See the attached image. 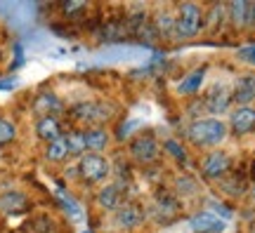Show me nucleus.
<instances>
[{
  "label": "nucleus",
  "instance_id": "nucleus-1",
  "mask_svg": "<svg viewBox=\"0 0 255 233\" xmlns=\"http://www.w3.org/2000/svg\"><path fill=\"white\" fill-rule=\"evenodd\" d=\"M187 139L199 149H213L227 139V125L218 118H199L187 127Z\"/></svg>",
  "mask_w": 255,
  "mask_h": 233
},
{
  "label": "nucleus",
  "instance_id": "nucleus-2",
  "mask_svg": "<svg viewBox=\"0 0 255 233\" xmlns=\"http://www.w3.org/2000/svg\"><path fill=\"white\" fill-rule=\"evenodd\" d=\"M114 113H116L114 104H107V101H83L71 108L73 120L85 123L88 127H102V123L111 120Z\"/></svg>",
  "mask_w": 255,
  "mask_h": 233
},
{
  "label": "nucleus",
  "instance_id": "nucleus-3",
  "mask_svg": "<svg viewBox=\"0 0 255 233\" xmlns=\"http://www.w3.org/2000/svg\"><path fill=\"white\" fill-rule=\"evenodd\" d=\"M203 26V12L196 2H182L175 14V36L194 38Z\"/></svg>",
  "mask_w": 255,
  "mask_h": 233
},
{
  "label": "nucleus",
  "instance_id": "nucleus-4",
  "mask_svg": "<svg viewBox=\"0 0 255 233\" xmlns=\"http://www.w3.org/2000/svg\"><path fill=\"white\" fill-rule=\"evenodd\" d=\"M111 172V165L109 160L100 155V153H85L83 158H78V174L88 184H100L109 177Z\"/></svg>",
  "mask_w": 255,
  "mask_h": 233
},
{
  "label": "nucleus",
  "instance_id": "nucleus-5",
  "mask_svg": "<svg viewBox=\"0 0 255 233\" xmlns=\"http://www.w3.org/2000/svg\"><path fill=\"white\" fill-rule=\"evenodd\" d=\"M229 167H232V155H229L227 151H220V149L206 153L203 160H201V174H203L206 179H213V181L222 179L229 172Z\"/></svg>",
  "mask_w": 255,
  "mask_h": 233
},
{
  "label": "nucleus",
  "instance_id": "nucleus-6",
  "mask_svg": "<svg viewBox=\"0 0 255 233\" xmlns=\"http://www.w3.org/2000/svg\"><path fill=\"white\" fill-rule=\"evenodd\" d=\"M130 155L142 165H151L161 158V146L151 135H139L130 142Z\"/></svg>",
  "mask_w": 255,
  "mask_h": 233
},
{
  "label": "nucleus",
  "instance_id": "nucleus-7",
  "mask_svg": "<svg viewBox=\"0 0 255 233\" xmlns=\"http://www.w3.org/2000/svg\"><path fill=\"white\" fill-rule=\"evenodd\" d=\"M229 106H232V92L225 87V85H215L210 87L208 94L203 97V108L213 113V116H222L227 113Z\"/></svg>",
  "mask_w": 255,
  "mask_h": 233
},
{
  "label": "nucleus",
  "instance_id": "nucleus-8",
  "mask_svg": "<svg viewBox=\"0 0 255 233\" xmlns=\"http://www.w3.org/2000/svg\"><path fill=\"white\" fill-rule=\"evenodd\" d=\"M229 127L234 135H248L255 130V108L253 106H237L229 116Z\"/></svg>",
  "mask_w": 255,
  "mask_h": 233
},
{
  "label": "nucleus",
  "instance_id": "nucleus-9",
  "mask_svg": "<svg viewBox=\"0 0 255 233\" xmlns=\"http://www.w3.org/2000/svg\"><path fill=\"white\" fill-rule=\"evenodd\" d=\"M31 108H33V113H36L38 118H45V116H57L59 111H64V104L55 92H40V94L33 99Z\"/></svg>",
  "mask_w": 255,
  "mask_h": 233
},
{
  "label": "nucleus",
  "instance_id": "nucleus-10",
  "mask_svg": "<svg viewBox=\"0 0 255 233\" xmlns=\"http://www.w3.org/2000/svg\"><path fill=\"white\" fill-rule=\"evenodd\" d=\"M232 101H237L239 106H251V101H255V73L239 76L232 92Z\"/></svg>",
  "mask_w": 255,
  "mask_h": 233
},
{
  "label": "nucleus",
  "instance_id": "nucleus-11",
  "mask_svg": "<svg viewBox=\"0 0 255 233\" xmlns=\"http://www.w3.org/2000/svg\"><path fill=\"white\" fill-rule=\"evenodd\" d=\"M0 210L5 215H21L28 210V196L17 188L5 191V193H0Z\"/></svg>",
  "mask_w": 255,
  "mask_h": 233
},
{
  "label": "nucleus",
  "instance_id": "nucleus-12",
  "mask_svg": "<svg viewBox=\"0 0 255 233\" xmlns=\"http://www.w3.org/2000/svg\"><path fill=\"white\" fill-rule=\"evenodd\" d=\"M114 219H116V224L121 229H135V226L142 224V219H144V210L135 203H123V205L114 212Z\"/></svg>",
  "mask_w": 255,
  "mask_h": 233
},
{
  "label": "nucleus",
  "instance_id": "nucleus-13",
  "mask_svg": "<svg viewBox=\"0 0 255 233\" xmlns=\"http://www.w3.org/2000/svg\"><path fill=\"white\" fill-rule=\"evenodd\" d=\"M177 210H180V205H177V200L173 196H158L156 203L151 205V210H149V215L156 217V222L168 224V222H173L177 217Z\"/></svg>",
  "mask_w": 255,
  "mask_h": 233
},
{
  "label": "nucleus",
  "instance_id": "nucleus-14",
  "mask_svg": "<svg viewBox=\"0 0 255 233\" xmlns=\"http://www.w3.org/2000/svg\"><path fill=\"white\" fill-rule=\"evenodd\" d=\"M189 226L194 233H222L225 231V222L218 219L213 212H199L189 219Z\"/></svg>",
  "mask_w": 255,
  "mask_h": 233
},
{
  "label": "nucleus",
  "instance_id": "nucleus-15",
  "mask_svg": "<svg viewBox=\"0 0 255 233\" xmlns=\"http://www.w3.org/2000/svg\"><path fill=\"white\" fill-rule=\"evenodd\" d=\"M36 135H38V139H43L45 144H50V142H55V139H59V137H64L59 118L57 116L38 118L36 120Z\"/></svg>",
  "mask_w": 255,
  "mask_h": 233
},
{
  "label": "nucleus",
  "instance_id": "nucleus-16",
  "mask_svg": "<svg viewBox=\"0 0 255 233\" xmlns=\"http://www.w3.org/2000/svg\"><path fill=\"white\" fill-rule=\"evenodd\" d=\"M97 205L102 210H119L123 205V193H121V184H107L104 188L97 191Z\"/></svg>",
  "mask_w": 255,
  "mask_h": 233
},
{
  "label": "nucleus",
  "instance_id": "nucleus-17",
  "mask_svg": "<svg viewBox=\"0 0 255 233\" xmlns=\"http://www.w3.org/2000/svg\"><path fill=\"white\" fill-rule=\"evenodd\" d=\"M83 135H85L88 151H92V153H100L109 146V132H107L104 127H88Z\"/></svg>",
  "mask_w": 255,
  "mask_h": 233
},
{
  "label": "nucleus",
  "instance_id": "nucleus-18",
  "mask_svg": "<svg viewBox=\"0 0 255 233\" xmlns=\"http://www.w3.org/2000/svg\"><path fill=\"white\" fill-rule=\"evenodd\" d=\"M248 12H251V2H244V0L229 2L227 5V21H232L237 28H246L248 26Z\"/></svg>",
  "mask_w": 255,
  "mask_h": 233
},
{
  "label": "nucleus",
  "instance_id": "nucleus-19",
  "mask_svg": "<svg viewBox=\"0 0 255 233\" xmlns=\"http://www.w3.org/2000/svg\"><path fill=\"white\" fill-rule=\"evenodd\" d=\"M151 24L158 36H175V14L170 9H158Z\"/></svg>",
  "mask_w": 255,
  "mask_h": 233
},
{
  "label": "nucleus",
  "instance_id": "nucleus-20",
  "mask_svg": "<svg viewBox=\"0 0 255 233\" xmlns=\"http://www.w3.org/2000/svg\"><path fill=\"white\" fill-rule=\"evenodd\" d=\"M64 139H66V146H69V155H71V158H83V155H85L88 146H85V135H83L81 130L66 132Z\"/></svg>",
  "mask_w": 255,
  "mask_h": 233
},
{
  "label": "nucleus",
  "instance_id": "nucleus-21",
  "mask_svg": "<svg viewBox=\"0 0 255 233\" xmlns=\"http://www.w3.org/2000/svg\"><path fill=\"white\" fill-rule=\"evenodd\" d=\"M203 78H206V66H201L196 71H191L187 78H182V82L177 85V92L180 94H194V92H199Z\"/></svg>",
  "mask_w": 255,
  "mask_h": 233
},
{
  "label": "nucleus",
  "instance_id": "nucleus-22",
  "mask_svg": "<svg viewBox=\"0 0 255 233\" xmlns=\"http://www.w3.org/2000/svg\"><path fill=\"white\" fill-rule=\"evenodd\" d=\"M66 158H71V155H69V146H66V139H64V137H59V139H55V142H50L45 146V160L64 162Z\"/></svg>",
  "mask_w": 255,
  "mask_h": 233
},
{
  "label": "nucleus",
  "instance_id": "nucleus-23",
  "mask_svg": "<svg viewBox=\"0 0 255 233\" xmlns=\"http://www.w3.org/2000/svg\"><path fill=\"white\" fill-rule=\"evenodd\" d=\"M203 21H206V28H208V31L222 28V24L227 21V5H222V2H215V5L208 9V14L203 17Z\"/></svg>",
  "mask_w": 255,
  "mask_h": 233
},
{
  "label": "nucleus",
  "instance_id": "nucleus-24",
  "mask_svg": "<svg viewBox=\"0 0 255 233\" xmlns=\"http://www.w3.org/2000/svg\"><path fill=\"white\" fill-rule=\"evenodd\" d=\"M17 139V125L9 120V118L0 116V146H7Z\"/></svg>",
  "mask_w": 255,
  "mask_h": 233
},
{
  "label": "nucleus",
  "instance_id": "nucleus-25",
  "mask_svg": "<svg viewBox=\"0 0 255 233\" xmlns=\"http://www.w3.org/2000/svg\"><path fill=\"white\" fill-rule=\"evenodd\" d=\"M175 186H177V196H194L196 193V181L191 179V177H187V174L177 177Z\"/></svg>",
  "mask_w": 255,
  "mask_h": 233
},
{
  "label": "nucleus",
  "instance_id": "nucleus-26",
  "mask_svg": "<svg viewBox=\"0 0 255 233\" xmlns=\"http://www.w3.org/2000/svg\"><path fill=\"white\" fill-rule=\"evenodd\" d=\"M163 151H168L170 155H173L175 160H184L187 158V153H184V149L180 146V144L175 142V139H165L163 142Z\"/></svg>",
  "mask_w": 255,
  "mask_h": 233
},
{
  "label": "nucleus",
  "instance_id": "nucleus-27",
  "mask_svg": "<svg viewBox=\"0 0 255 233\" xmlns=\"http://www.w3.org/2000/svg\"><path fill=\"white\" fill-rule=\"evenodd\" d=\"M222 191L229 193V196H241L246 191V186H244L241 179H227V181H222Z\"/></svg>",
  "mask_w": 255,
  "mask_h": 233
},
{
  "label": "nucleus",
  "instance_id": "nucleus-28",
  "mask_svg": "<svg viewBox=\"0 0 255 233\" xmlns=\"http://www.w3.org/2000/svg\"><path fill=\"white\" fill-rule=\"evenodd\" d=\"M85 9V2H81V0H71V2H64L62 5V12L64 14H76V12H83Z\"/></svg>",
  "mask_w": 255,
  "mask_h": 233
},
{
  "label": "nucleus",
  "instance_id": "nucleus-29",
  "mask_svg": "<svg viewBox=\"0 0 255 233\" xmlns=\"http://www.w3.org/2000/svg\"><path fill=\"white\" fill-rule=\"evenodd\" d=\"M239 59L246 64H253L255 66V45H248V47H241L239 50Z\"/></svg>",
  "mask_w": 255,
  "mask_h": 233
},
{
  "label": "nucleus",
  "instance_id": "nucleus-30",
  "mask_svg": "<svg viewBox=\"0 0 255 233\" xmlns=\"http://www.w3.org/2000/svg\"><path fill=\"white\" fill-rule=\"evenodd\" d=\"M251 196H253V200H255V184H253V188H251Z\"/></svg>",
  "mask_w": 255,
  "mask_h": 233
}]
</instances>
